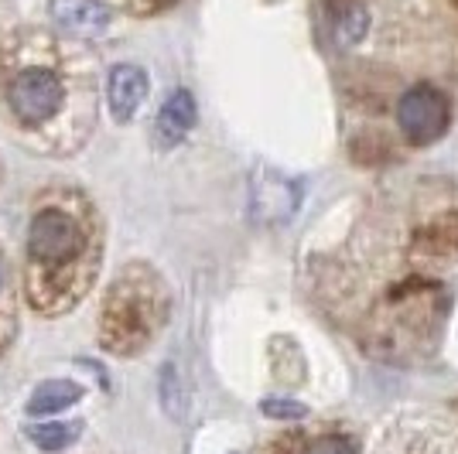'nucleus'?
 Returning <instances> with one entry per match:
<instances>
[{
    "instance_id": "1",
    "label": "nucleus",
    "mask_w": 458,
    "mask_h": 454,
    "mask_svg": "<svg viewBox=\"0 0 458 454\" xmlns=\"http://www.w3.org/2000/svg\"><path fill=\"white\" fill-rule=\"evenodd\" d=\"M161 311H165V290L154 284L151 277L123 281L106 304V315H103L106 335L103 339H106V345L131 356L154 335V328L161 322Z\"/></svg>"
},
{
    "instance_id": "2",
    "label": "nucleus",
    "mask_w": 458,
    "mask_h": 454,
    "mask_svg": "<svg viewBox=\"0 0 458 454\" xmlns=\"http://www.w3.org/2000/svg\"><path fill=\"white\" fill-rule=\"evenodd\" d=\"M373 454H458V407L390 424Z\"/></svg>"
},
{
    "instance_id": "3",
    "label": "nucleus",
    "mask_w": 458,
    "mask_h": 454,
    "mask_svg": "<svg viewBox=\"0 0 458 454\" xmlns=\"http://www.w3.org/2000/svg\"><path fill=\"white\" fill-rule=\"evenodd\" d=\"M397 130L414 144V147H428L448 133L452 123V103L431 82H418L397 99Z\"/></svg>"
},
{
    "instance_id": "4",
    "label": "nucleus",
    "mask_w": 458,
    "mask_h": 454,
    "mask_svg": "<svg viewBox=\"0 0 458 454\" xmlns=\"http://www.w3.org/2000/svg\"><path fill=\"white\" fill-rule=\"evenodd\" d=\"M82 247V229L72 215L58 212V208H45L31 219V232H28V249L41 264H65L72 260Z\"/></svg>"
},
{
    "instance_id": "5",
    "label": "nucleus",
    "mask_w": 458,
    "mask_h": 454,
    "mask_svg": "<svg viewBox=\"0 0 458 454\" xmlns=\"http://www.w3.org/2000/svg\"><path fill=\"white\" fill-rule=\"evenodd\" d=\"M7 103L24 123H45L62 103V82L48 69H28L7 86Z\"/></svg>"
},
{
    "instance_id": "6",
    "label": "nucleus",
    "mask_w": 458,
    "mask_h": 454,
    "mask_svg": "<svg viewBox=\"0 0 458 454\" xmlns=\"http://www.w3.org/2000/svg\"><path fill=\"white\" fill-rule=\"evenodd\" d=\"M301 202V189L277 174V171H260L253 174V215L267 219V223H287L294 215V208Z\"/></svg>"
},
{
    "instance_id": "7",
    "label": "nucleus",
    "mask_w": 458,
    "mask_h": 454,
    "mask_svg": "<svg viewBox=\"0 0 458 454\" xmlns=\"http://www.w3.org/2000/svg\"><path fill=\"white\" fill-rule=\"evenodd\" d=\"M48 14L62 31L79 35V38H96L110 28V7L99 0H48Z\"/></svg>"
},
{
    "instance_id": "8",
    "label": "nucleus",
    "mask_w": 458,
    "mask_h": 454,
    "mask_svg": "<svg viewBox=\"0 0 458 454\" xmlns=\"http://www.w3.org/2000/svg\"><path fill=\"white\" fill-rule=\"evenodd\" d=\"M148 99V76L144 69L137 65H114L110 69V79H106V103H110V114L127 123L134 120L137 110L144 106Z\"/></svg>"
},
{
    "instance_id": "9",
    "label": "nucleus",
    "mask_w": 458,
    "mask_h": 454,
    "mask_svg": "<svg viewBox=\"0 0 458 454\" xmlns=\"http://www.w3.org/2000/svg\"><path fill=\"white\" fill-rule=\"evenodd\" d=\"M191 127H195V99H191L189 89H174V93L165 99V106H161V114H157V123H154L157 140L172 147V144H178Z\"/></svg>"
},
{
    "instance_id": "10",
    "label": "nucleus",
    "mask_w": 458,
    "mask_h": 454,
    "mask_svg": "<svg viewBox=\"0 0 458 454\" xmlns=\"http://www.w3.org/2000/svg\"><path fill=\"white\" fill-rule=\"evenodd\" d=\"M328 28H332V41L339 48H356L369 31V7L363 0H339L332 7Z\"/></svg>"
},
{
    "instance_id": "11",
    "label": "nucleus",
    "mask_w": 458,
    "mask_h": 454,
    "mask_svg": "<svg viewBox=\"0 0 458 454\" xmlns=\"http://www.w3.org/2000/svg\"><path fill=\"white\" fill-rule=\"evenodd\" d=\"M79 397H82V386H76L72 379H48V383H41L38 390L31 393L28 414H35V416L62 414V410H69Z\"/></svg>"
},
{
    "instance_id": "12",
    "label": "nucleus",
    "mask_w": 458,
    "mask_h": 454,
    "mask_svg": "<svg viewBox=\"0 0 458 454\" xmlns=\"http://www.w3.org/2000/svg\"><path fill=\"white\" fill-rule=\"evenodd\" d=\"M287 454H360V444L349 434H318L298 441Z\"/></svg>"
},
{
    "instance_id": "13",
    "label": "nucleus",
    "mask_w": 458,
    "mask_h": 454,
    "mask_svg": "<svg viewBox=\"0 0 458 454\" xmlns=\"http://www.w3.org/2000/svg\"><path fill=\"white\" fill-rule=\"evenodd\" d=\"M31 441L38 444L41 451H62V448H69L72 441H76V427L72 424H38V427H31L28 431Z\"/></svg>"
},
{
    "instance_id": "14",
    "label": "nucleus",
    "mask_w": 458,
    "mask_h": 454,
    "mask_svg": "<svg viewBox=\"0 0 458 454\" xmlns=\"http://www.w3.org/2000/svg\"><path fill=\"white\" fill-rule=\"evenodd\" d=\"M264 414L267 416H305L301 403H281V399H267L264 403Z\"/></svg>"
}]
</instances>
